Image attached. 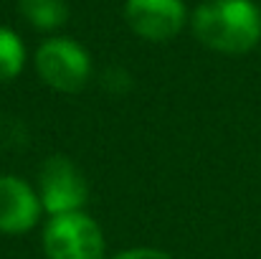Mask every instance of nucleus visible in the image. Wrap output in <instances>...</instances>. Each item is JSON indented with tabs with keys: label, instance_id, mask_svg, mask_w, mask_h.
I'll return each mask as SVG.
<instances>
[{
	"label": "nucleus",
	"instance_id": "obj_9",
	"mask_svg": "<svg viewBox=\"0 0 261 259\" xmlns=\"http://www.w3.org/2000/svg\"><path fill=\"white\" fill-rule=\"evenodd\" d=\"M114 259H173L170 254L160 252V249H127Z\"/></svg>",
	"mask_w": 261,
	"mask_h": 259
},
{
	"label": "nucleus",
	"instance_id": "obj_1",
	"mask_svg": "<svg viewBox=\"0 0 261 259\" xmlns=\"http://www.w3.org/2000/svg\"><path fill=\"white\" fill-rule=\"evenodd\" d=\"M193 33L221 54H246L261 38V13L251 0H208L193 13Z\"/></svg>",
	"mask_w": 261,
	"mask_h": 259
},
{
	"label": "nucleus",
	"instance_id": "obj_4",
	"mask_svg": "<svg viewBox=\"0 0 261 259\" xmlns=\"http://www.w3.org/2000/svg\"><path fill=\"white\" fill-rule=\"evenodd\" d=\"M38 198L51 216L76 214L89 198V185L82 171L64 155H54L43 163L38 175Z\"/></svg>",
	"mask_w": 261,
	"mask_h": 259
},
{
	"label": "nucleus",
	"instance_id": "obj_3",
	"mask_svg": "<svg viewBox=\"0 0 261 259\" xmlns=\"http://www.w3.org/2000/svg\"><path fill=\"white\" fill-rule=\"evenodd\" d=\"M36 72L38 77L56 91L74 94L84 89L91 74V61L84 46L71 38H51L36 51Z\"/></svg>",
	"mask_w": 261,
	"mask_h": 259
},
{
	"label": "nucleus",
	"instance_id": "obj_2",
	"mask_svg": "<svg viewBox=\"0 0 261 259\" xmlns=\"http://www.w3.org/2000/svg\"><path fill=\"white\" fill-rule=\"evenodd\" d=\"M43 252L46 259H104V234L82 211L51 216L43 229Z\"/></svg>",
	"mask_w": 261,
	"mask_h": 259
},
{
	"label": "nucleus",
	"instance_id": "obj_6",
	"mask_svg": "<svg viewBox=\"0 0 261 259\" xmlns=\"http://www.w3.org/2000/svg\"><path fill=\"white\" fill-rule=\"evenodd\" d=\"M38 193L15 175H0V231L23 234L36 226L41 216Z\"/></svg>",
	"mask_w": 261,
	"mask_h": 259
},
{
	"label": "nucleus",
	"instance_id": "obj_7",
	"mask_svg": "<svg viewBox=\"0 0 261 259\" xmlns=\"http://www.w3.org/2000/svg\"><path fill=\"white\" fill-rule=\"evenodd\" d=\"M18 8L20 15L38 31H56L69 18L64 0H18Z\"/></svg>",
	"mask_w": 261,
	"mask_h": 259
},
{
	"label": "nucleus",
	"instance_id": "obj_8",
	"mask_svg": "<svg viewBox=\"0 0 261 259\" xmlns=\"http://www.w3.org/2000/svg\"><path fill=\"white\" fill-rule=\"evenodd\" d=\"M25 64V49L10 28H0V82H10Z\"/></svg>",
	"mask_w": 261,
	"mask_h": 259
},
{
	"label": "nucleus",
	"instance_id": "obj_5",
	"mask_svg": "<svg viewBox=\"0 0 261 259\" xmlns=\"http://www.w3.org/2000/svg\"><path fill=\"white\" fill-rule=\"evenodd\" d=\"M124 18L137 36L170 41L185 26V5L182 0H127Z\"/></svg>",
	"mask_w": 261,
	"mask_h": 259
}]
</instances>
